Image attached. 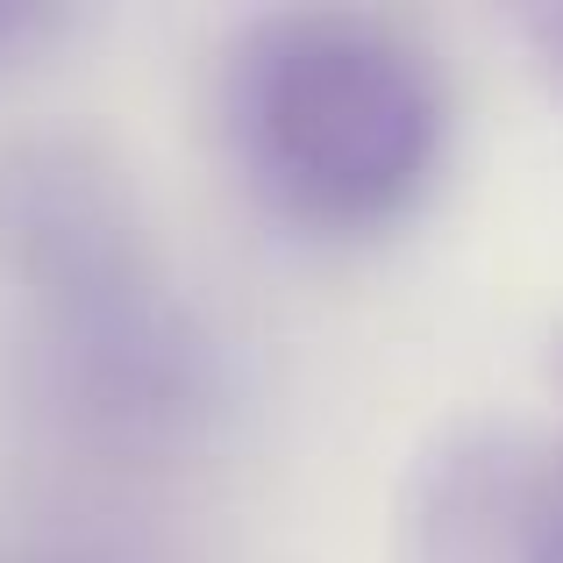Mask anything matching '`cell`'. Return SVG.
I'll return each mask as SVG.
<instances>
[{
  "mask_svg": "<svg viewBox=\"0 0 563 563\" xmlns=\"http://www.w3.org/2000/svg\"><path fill=\"white\" fill-rule=\"evenodd\" d=\"M214 122L264 221L307 243H372L435 186L450 86L393 14L272 8L221 51Z\"/></svg>",
  "mask_w": 563,
  "mask_h": 563,
  "instance_id": "1",
  "label": "cell"
},
{
  "mask_svg": "<svg viewBox=\"0 0 563 563\" xmlns=\"http://www.w3.org/2000/svg\"><path fill=\"white\" fill-rule=\"evenodd\" d=\"M0 286L93 435L172 442L207 413V335L93 151L57 136L0 151Z\"/></svg>",
  "mask_w": 563,
  "mask_h": 563,
  "instance_id": "2",
  "label": "cell"
},
{
  "mask_svg": "<svg viewBox=\"0 0 563 563\" xmlns=\"http://www.w3.org/2000/svg\"><path fill=\"white\" fill-rule=\"evenodd\" d=\"M399 563H563V428H450L407 478Z\"/></svg>",
  "mask_w": 563,
  "mask_h": 563,
  "instance_id": "3",
  "label": "cell"
},
{
  "mask_svg": "<svg viewBox=\"0 0 563 563\" xmlns=\"http://www.w3.org/2000/svg\"><path fill=\"white\" fill-rule=\"evenodd\" d=\"M65 29V14L43 0H0V65H22L36 43H51Z\"/></svg>",
  "mask_w": 563,
  "mask_h": 563,
  "instance_id": "4",
  "label": "cell"
},
{
  "mask_svg": "<svg viewBox=\"0 0 563 563\" xmlns=\"http://www.w3.org/2000/svg\"><path fill=\"white\" fill-rule=\"evenodd\" d=\"M521 29H528V43H536V57L550 65V79L563 86V0H550V8H528Z\"/></svg>",
  "mask_w": 563,
  "mask_h": 563,
  "instance_id": "5",
  "label": "cell"
},
{
  "mask_svg": "<svg viewBox=\"0 0 563 563\" xmlns=\"http://www.w3.org/2000/svg\"><path fill=\"white\" fill-rule=\"evenodd\" d=\"M14 563H114V556H100V550H29Z\"/></svg>",
  "mask_w": 563,
  "mask_h": 563,
  "instance_id": "6",
  "label": "cell"
}]
</instances>
